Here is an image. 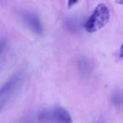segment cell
Here are the masks:
<instances>
[{
  "mask_svg": "<svg viewBox=\"0 0 123 123\" xmlns=\"http://www.w3.org/2000/svg\"><path fill=\"white\" fill-rule=\"evenodd\" d=\"M110 17L111 14L107 6L104 4H98L90 17L84 23V29L89 33L96 32L107 25Z\"/></svg>",
  "mask_w": 123,
  "mask_h": 123,
  "instance_id": "cell-1",
  "label": "cell"
},
{
  "mask_svg": "<svg viewBox=\"0 0 123 123\" xmlns=\"http://www.w3.org/2000/svg\"><path fill=\"white\" fill-rule=\"evenodd\" d=\"M40 123H72V118L67 110L62 107H56L45 110L38 116Z\"/></svg>",
  "mask_w": 123,
  "mask_h": 123,
  "instance_id": "cell-2",
  "label": "cell"
},
{
  "mask_svg": "<svg viewBox=\"0 0 123 123\" xmlns=\"http://www.w3.org/2000/svg\"><path fill=\"white\" fill-rule=\"evenodd\" d=\"M22 18L25 24L30 28L31 31L38 36H41L43 34V27L41 25V19L38 17L37 14H34L32 12H26L22 13Z\"/></svg>",
  "mask_w": 123,
  "mask_h": 123,
  "instance_id": "cell-3",
  "label": "cell"
},
{
  "mask_svg": "<svg viewBox=\"0 0 123 123\" xmlns=\"http://www.w3.org/2000/svg\"><path fill=\"white\" fill-rule=\"evenodd\" d=\"M22 78V74L20 73H17L14 75L11 76L1 87H0V98L6 97L9 98V96L14 91V89L17 88Z\"/></svg>",
  "mask_w": 123,
  "mask_h": 123,
  "instance_id": "cell-4",
  "label": "cell"
},
{
  "mask_svg": "<svg viewBox=\"0 0 123 123\" xmlns=\"http://www.w3.org/2000/svg\"><path fill=\"white\" fill-rule=\"evenodd\" d=\"M65 28L70 32H78L81 27V22L78 18H69L64 23Z\"/></svg>",
  "mask_w": 123,
  "mask_h": 123,
  "instance_id": "cell-5",
  "label": "cell"
},
{
  "mask_svg": "<svg viewBox=\"0 0 123 123\" xmlns=\"http://www.w3.org/2000/svg\"><path fill=\"white\" fill-rule=\"evenodd\" d=\"M111 102L116 107H121L122 105V93L120 90H116L111 94Z\"/></svg>",
  "mask_w": 123,
  "mask_h": 123,
  "instance_id": "cell-6",
  "label": "cell"
},
{
  "mask_svg": "<svg viewBox=\"0 0 123 123\" xmlns=\"http://www.w3.org/2000/svg\"><path fill=\"white\" fill-rule=\"evenodd\" d=\"M79 71L81 72L83 76H87L89 75V64L87 60L84 59H80L79 61Z\"/></svg>",
  "mask_w": 123,
  "mask_h": 123,
  "instance_id": "cell-7",
  "label": "cell"
},
{
  "mask_svg": "<svg viewBox=\"0 0 123 123\" xmlns=\"http://www.w3.org/2000/svg\"><path fill=\"white\" fill-rule=\"evenodd\" d=\"M9 98L6 97H1L0 98V112L4 110V108L5 107L6 104H7V101Z\"/></svg>",
  "mask_w": 123,
  "mask_h": 123,
  "instance_id": "cell-8",
  "label": "cell"
},
{
  "mask_svg": "<svg viewBox=\"0 0 123 123\" xmlns=\"http://www.w3.org/2000/svg\"><path fill=\"white\" fill-rule=\"evenodd\" d=\"M6 46H7V41L4 38H1L0 39V54L4 51Z\"/></svg>",
  "mask_w": 123,
  "mask_h": 123,
  "instance_id": "cell-9",
  "label": "cell"
},
{
  "mask_svg": "<svg viewBox=\"0 0 123 123\" xmlns=\"http://www.w3.org/2000/svg\"><path fill=\"white\" fill-rule=\"evenodd\" d=\"M78 2H79V0H68V8H71Z\"/></svg>",
  "mask_w": 123,
  "mask_h": 123,
  "instance_id": "cell-10",
  "label": "cell"
},
{
  "mask_svg": "<svg viewBox=\"0 0 123 123\" xmlns=\"http://www.w3.org/2000/svg\"><path fill=\"white\" fill-rule=\"evenodd\" d=\"M116 2L117 3V4H122L123 1H122V0H116Z\"/></svg>",
  "mask_w": 123,
  "mask_h": 123,
  "instance_id": "cell-11",
  "label": "cell"
}]
</instances>
